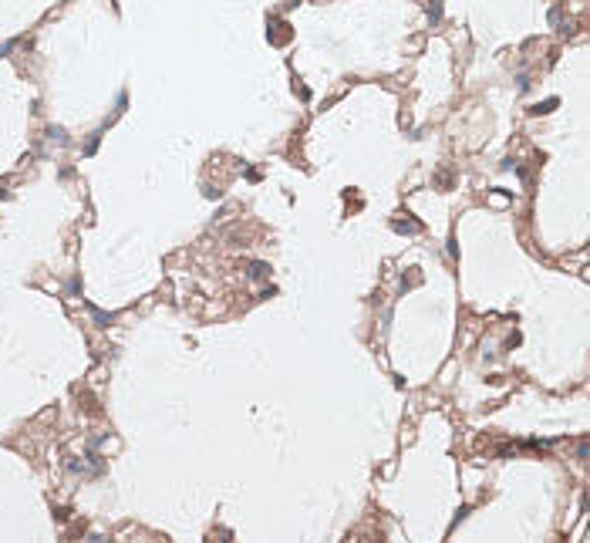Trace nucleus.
I'll return each mask as SVG.
<instances>
[{"label": "nucleus", "mask_w": 590, "mask_h": 543, "mask_svg": "<svg viewBox=\"0 0 590 543\" xmlns=\"http://www.w3.org/2000/svg\"><path fill=\"white\" fill-rule=\"evenodd\" d=\"M391 226H395V233H418V230H422L418 219H395Z\"/></svg>", "instance_id": "1"}, {"label": "nucleus", "mask_w": 590, "mask_h": 543, "mask_svg": "<svg viewBox=\"0 0 590 543\" xmlns=\"http://www.w3.org/2000/svg\"><path fill=\"white\" fill-rule=\"evenodd\" d=\"M550 24H553V31H567V14H563V7H553V10H550Z\"/></svg>", "instance_id": "2"}, {"label": "nucleus", "mask_w": 590, "mask_h": 543, "mask_svg": "<svg viewBox=\"0 0 590 543\" xmlns=\"http://www.w3.org/2000/svg\"><path fill=\"white\" fill-rule=\"evenodd\" d=\"M557 105H560L557 98H546V101H540V105H533V108H529V115H550V112H553Z\"/></svg>", "instance_id": "3"}, {"label": "nucleus", "mask_w": 590, "mask_h": 543, "mask_svg": "<svg viewBox=\"0 0 590 543\" xmlns=\"http://www.w3.org/2000/svg\"><path fill=\"white\" fill-rule=\"evenodd\" d=\"M263 277H267V263L253 260V263H250V280H263Z\"/></svg>", "instance_id": "4"}, {"label": "nucleus", "mask_w": 590, "mask_h": 543, "mask_svg": "<svg viewBox=\"0 0 590 543\" xmlns=\"http://www.w3.org/2000/svg\"><path fill=\"white\" fill-rule=\"evenodd\" d=\"M429 17H432V24H439V20H442V3H439V0L429 7Z\"/></svg>", "instance_id": "5"}]
</instances>
